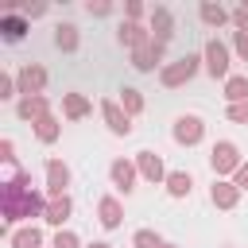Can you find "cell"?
Wrapping results in <instances>:
<instances>
[{"instance_id":"obj_35","label":"cell","mask_w":248,"mask_h":248,"mask_svg":"<svg viewBox=\"0 0 248 248\" xmlns=\"http://www.w3.org/2000/svg\"><path fill=\"white\" fill-rule=\"evenodd\" d=\"M232 23H236V31H244V35H248V12H244V8H236V12H232Z\"/></svg>"},{"instance_id":"obj_24","label":"cell","mask_w":248,"mask_h":248,"mask_svg":"<svg viewBox=\"0 0 248 248\" xmlns=\"http://www.w3.org/2000/svg\"><path fill=\"white\" fill-rule=\"evenodd\" d=\"M225 101H229V105L248 101V74H232V78L225 81Z\"/></svg>"},{"instance_id":"obj_8","label":"cell","mask_w":248,"mask_h":248,"mask_svg":"<svg viewBox=\"0 0 248 248\" xmlns=\"http://www.w3.org/2000/svg\"><path fill=\"white\" fill-rule=\"evenodd\" d=\"M108 178H112V186H116L120 194H132V190H136V178H140L136 159H112V163H108Z\"/></svg>"},{"instance_id":"obj_15","label":"cell","mask_w":248,"mask_h":248,"mask_svg":"<svg viewBox=\"0 0 248 248\" xmlns=\"http://www.w3.org/2000/svg\"><path fill=\"white\" fill-rule=\"evenodd\" d=\"M97 221H101L105 229H120V221H124V205H120L112 194H105V198L97 202Z\"/></svg>"},{"instance_id":"obj_28","label":"cell","mask_w":248,"mask_h":248,"mask_svg":"<svg viewBox=\"0 0 248 248\" xmlns=\"http://www.w3.org/2000/svg\"><path fill=\"white\" fill-rule=\"evenodd\" d=\"M54 248H81V240H78V232L58 229V232H54Z\"/></svg>"},{"instance_id":"obj_7","label":"cell","mask_w":248,"mask_h":248,"mask_svg":"<svg viewBox=\"0 0 248 248\" xmlns=\"http://www.w3.org/2000/svg\"><path fill=\"white\" fill-rule=\"evenodd\" d=\"M101 120L108 124V132H112V136H132V116L120 108V101L105 97V101H101Z\"/></svg>"},{"instance_id":"obj_37","label":"cell","mask_w":248,"mask_h":248,"mask_svg":"<svg viewBox=\"0 0 248 248\" xmlns=\"http://www.w3.org/2000/svg\"><path fill=\"white\" fill-rule=\"evenodd\" d=\"M232 182H236V186H240V190H248V163H244V167H240V170H236V174H232Z\"/></svg>"},{"instance_id":"obj_21","label":"cell","mask_w":248,"mask_h":248,"mask_svg":"<svg viewBox=\"0 0 248 248\" xmlns=\"http://www.w3.org/2000/svg\"><path fill=\"white\" fill-rule=\"evenodd\" d=\"M8 244L12 248H43V232L35 225H23V229H12L8 232Z\"/></svg>"},{"instance_id":"obj_36","label":"cell","mask_w":248,"mask_h":248,"mask_svg":"<svg viewBox=\"0 0 248 248\" xmlns=\"http://www.w3.org/2000/svg\"><path fill=\"white\" fill-rule=\"evenodd\" d=\"M108 12H112V4H105V0L93 4V0H89V16H108Z\"/></svg>"},{"instance_id":"obj_29","label":"cell","mask_w":248,"mask_h":248,"mask_svg":"<svg viewBox=\"0 0 248 248\" xmlns=\"http://www.w3.org/2000/svg\"><path fill=\"white\" fill-rule=\"evenodd\" d=\"M19 93V85H16V78L12 74H0V101H12Z\"/></svg>"},{"instance_id":"obj_18","label":"cell","mask_w":248,"mask_h":248,"mask_svg":"<svg viewBox=\"0 0 248 248\" xmlns=\"http://www.w3.org/2000/svg\"><path fill=\"white\" fill-rule=\"evenodd\" d=\"M27 27H31V23H27L19 12H8V16L0 19V35H4V43H19V39L27 35Z\"/></svg>"},{"instance_id":"obj_19","label":"cell","mask_w":248,"mask_h":248,"mask_svg":"<svg viewBox=\"0 0 248 248\" xmlns=\"http://www.w3.org/2000/svg\"><path fill=\"white\" fill-rule=\"evenodd\" d=\"M62 116H66V120L89 116V97H85V93H62Z\"/></svg>"},{"instance_id":"obj_12","label":"cell","mask_w":248,"mask_h":248,"mask_svg":"<svg viewBox=\"0 0 248 248\" xmlns=\"http://www.w3.org/2000/svg\"><path fill=\"white\" fill-rule=\"evenodd\" d=\"M209 202H213L217 209H236V202H240V186L229 182V178H213V186H209Z\"/></svg>"},{"instance_id":"obj_10","label":"cell","mask_w":248,"mask_h":248,"mask_svg":"<svg viewBox=\"0 0 248 248\" xmlns=\"http://www.w3.org/2000/svg\"><path fill=\"white\" fill-rule=\"evenodd\" d=\"M136 170H140V178H147V182H167V174H170L155 151H136Z\"/></svg>"},{"instance_id":"obj_26","label":"cell","mask_w":248,"mask_h":248,"mask_svg":"<svg viewBox=\"0 0 248 248\" xmlns=\"http://www.w3.org/2000/svg\"><path fill=\"white\" fill-rule=\"evenodd\" d=\"M120 108H124L128 116H140V112H143V93L132 89V85H124V89H120Z\"/></svg>"},{"instance_id":"obj_1","label":"cell","mask_w":248,"mask_h":248,"mask_svg":"<svg viewBox=\"0 0 248 248\" xmlns=\"http://www.w3.org/2000/svg\"><path fill=\"white\" fill-rule=\"evenodd\" d=\"M46 202L39 190H31V174L27 170H16L8 182H0V213L8 225L23 221V217H43L46 213Z\"/></svg>"},{"instance_id":"obj_11","label":"cell","mask_w":248,"mask_h":248,"mask_svg":"<svg viewBox=\"0 0 248 248\" xmlns=\"http://www.w3.org/2000/svg\"><path fill=\"white\" fill-rule=\"evenodd\" d=\"M66 186H70V167L62 159H46V194L66 198Z\"/></svg>"},{"instance_id":"obj_14","label":"cell","mask_w":248,"mask_h":248,"mask_svg":"<svg viewBox=\"0 0 248 248\" xmlns=\"http://www.w3.org/2000/svg\"><path fill=\"white\" fill-rule=\"evenodd\" d=\"M151 31H155V43H170L174 39V16L170 8H151Z\"/></svg>"},{"instance_id":"obj_31","label":"cell","mask_w":248,"mask_h":248,"mask_svg":"<svg viewBox=\"0 0 248 248\" xmlns=\"http://www.w3.org/2000/svg\"><path fill=\"white\" fill-rule=\"evenodd\" d=\"M232 50H236L240 62H248V35L244 31H232Z\"/></svg>"},{"instance_id":"obj_38","label":"cell","mask_w":248,"mask_h":248,"mask_svg":"<svg viewBox=\"0 0 248 248\" xmlns=\"http://www.w3.org/2000/svg\"><path fill=\"white\" fill-rule=\"evenodd\" d=\"M85 248H112V244H105V240H93V244H85Z\"/></svg>"},{"instance_id":"obj_32","label":"cell","mask_w":248,"mask_h":248,"mask_svg":"<svg viewBox=\"0 0 248 248\" xmlns=\"http://www.w3.org/2000/svg\"><path fill=\"white\" fill-rule=\"evenodd\" d=\"M143 12H147V8H143L140 0H128V4H124V16H128L132 23H140V16H143Z\"/></svg>"},{"instance_id":"obj_23","label":"cell","mask_w":248,"mask_h":248,"mask_svg":"<svg viewBox=\"0 0 248 248\" xmlns=\"http://www.w3.org/2000/svg\"><path fill=\"white\" fill-rule=\"evenodd\" d=\"M78 43H81V39H78V27H74V23H58V27H54V46H58V50L74 54Z\"/></svg>"},{"instance_id":"obj_2","label":"cell","mask_w":248,"mask_h":248,"mask_svg":"<svg viewBox=\"0 0 248 248\" xmlns=\"http://www.w3.org/2000/svg\"><path fill=\"white\" fill-rule=\"evenodd\" d=\"M202 66H205L202 54H182V58H174V62H167V66L159 70V81H163V89H178V85H186Z\"/></svg>"},{"instance_id":"obj_6","label":"cell","mask_w":248,"mask_h":248,"mask_svg":"<svg viewBox=\"0 0 248 248\" xmlns=\"http://www.w3.org/2000/svg\"><path fill=\"white\" fill-rule=\"evenodd\" d=\"M170 136H174V143H178V147H194V143H202V136H205V120H202V116H194V112H186V116H178V120H174Z\"/></svg>"},{"instance_id":"obj_9","label":"cell","mask_w":248,"mask_h":248,"mask_svg":"<svg viewBox=\"0 0 248 248\" xmlns=\"http://www.w3.org/2000/svg\"><path fill=\"white\" fill-rule=\"evenodd\" d=\"M116 39H120V46H128V50H140V46H147L155 35H151L143 23H132V19H124V23L116 27Z\"/></svg>"},{"instance_id":"obj_17","label":"cell","mask_w":248,"mask_h":248,"mask_svg":"<svg viewBox=\"0 0 248 248\" xmlns=\"http://www.w3.org/2000/svg\"><path fill=\"white\" fill-rule=\"evenodd\" d=\"M70 213H74V202H70V194H66V198H50V202H46V213H43V221H46V225H54V229H62V225L70 221Z\"/></svg>"},{"instance_id":"obj_4","label":"cell","mask_w":248,"mask_h":248,"mask_svg":"<svg viewBox=\"0 0 248 248\" xmlns=\"http://www.w3.org/2000/svg\"><path fill=\"white\" fill-rule=\"evenodd\" d=\"M202 62H205V74H209V78H221V81H229V78H232V74H229L232 54H229V46H225L221 39H209V43H205Z\"/></svg>"},{"instance_id":"obj_33","label":"cell","mask_w":248,"mask_h":248,"mask_svg":"<svg viewBox=\"0 0 248 248\" xmlns=\"http://www.w3.org/2000/svg\"><path fill=\"white\" fill-rule=\"evenodd\" d=\"M43 12H46L43 4H23V8H19V16H23V19H39Z\"/></svg>"},{"instance_id":"obj_25","label":"cell","mask_w":248,"mask_h":248,"mask_svg":"<svg viewBox=\"0 0 248 248\" xmlns=\"http://www.w3.org/2000/svg\"><path fill=\"white\" fill-rule=\"evenodd\" d=\"M198 16H202V23H205V27H221V23H229V19H232V12H225L221 4H202V8H198Z\"/></svg>"},{"instance_id":"obj_16","label":"cell","mask_w":248,"mask_h":248,"mask_svg":"<svg viewBox=\"0 0 248 248\" xmlns=\"http://www.w3.org/2000/svg\"><path fill=\"white\" fill-rule=\"evenodd\" d=\"M50 112V101H46V93L43 97H19V105H16V116L19 120H39V116H46Z\"/></svg>"},{"instance_id":"obj_13","label":"cell","mask_w":248,"mask_h":248,"mask_svg":"<svg viewBox=\"0 0 248 248\" xmlns=\"http://www.w3.org/2000/svg\"><path fill=\"white\" fill-rule=\"evenodd\" d=\"M163 50H167V46L151 39L147 46H140V50H132V66H136L140 74H151V70H155V66L163 62Z\"/></svg>"},{"instance_id":"obj_27","label":"cell","mask_w":248,"mask_h":248,"mask_svg":"<svg viewBox=\"0 0 248 248\" xmlns=\"http://www.w3.org/2000/svg\"><path fill=\"white\" fill-rule=\"evenodd\" d=\"M132 248H163V236H159L155 229H136Z\"/></svg>"},{"instance_id":"obj_30","label":"cell","mask_w":248,"mask_h":248,"mask_svg":"<svg viewBox=\"0 0 248 248\" xmlns=\"http://www.w3.org/2000/svg\"><path fill=\"white\" fill-rule=\"evenodd\" d=\"M225 116H229L232 124H248V101H240V105H229V108H225Z\"/></svg>"},{"instance_id":"obj_20","label":"cell","mask_w":248,"mask_h":248,"mask_svg":"<svg viewBox=\"0 0 248 248\" xmlns=\"http://www.w3.org/2000/svg\"><path fill=\"white\" fill-rule=\"evenodd\" d=\"M31 128H35V140H39V143H54V140L62 136V124H58V116H54V112L39 116V120H35Z\"/></svg>"},{"instance_id":"obj_5","label":"cell","mask_w":248,"mask_h":248,"mask_svg":"<svg viewBox=\"0 0 248 248\" xmlns=\"http://www.w3.org/2000/svg\"><path fill=\"white\" fill-rule=\"evenodd\" d=\"M46 81H50V74H46V66H39V62H23L19 74H16V85H19L23 97H43Z\"/></svg>"},{"instance_id":"obj_3","label":"cell","mask_w":248,"mask_h":248,"mask_svg":"<svg viewBox=\"0 0 248 248\" xmlns=\"http://www.w3.org/2000/svg\"><path fill=\"white\" fill-rule=\"evenodd\" d=\"M209 167H213V174H217V178H225V174H236V170L244 167V159H240V147H236L232 140H217V143H213V151H209Z\"/></svg>"},{"instance_id":"obj_39","label":"cell","mask_w":248,"mask_h":248,"mask_svg":"<svg viewBox=\"0 0 248 248\" xmlns=\"http://www.w3.org/2000/svg\"><path fill=\"white\" fill-rule=\"evenodd\" d=\"M163 248H174V244H163Z\"/></svg>"},{"instance_id":"obj_34","label":"cell","mask_w":248,"mask_h":248,"mask_svg":"<svg viewBox=\"0 0 248 248\" xmlns=\"http://www.w3.org/2000/svg\"><path fill=\"white\" fill-rule=\"evenodd\" d=\"M0 159H4V163H16V143H12V140L0 143Z\"/></svg>"},{"instance_id":"obj_22","label":"cell","mask_w":248,"mask_h":248,"mask_svg":"<svg viewBox=\"0 0 248 248\" xmlns=\"http://www.w3.org/2000/svg\"><path fill=\"white\" fill-rule=\"evenodd\" d=\"M190 190H194L190 170H170V174H167V194H170V198H190Z\"/></svg>"}]
</instances>
